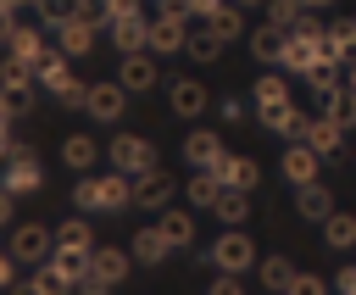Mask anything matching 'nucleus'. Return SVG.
I'll return each mask as SVG.
<instances>
[{
	"mask_svg": "<svg viewBox=\"0 0 356 295\" xmlns=\"http://www.w3.org/2000/svg\"><path fill=\"white\" fill-rule=\"evenodd\" d=\"M217 56H222V39H217L211 28H195V33H189V61L206 67V61H217Z\"/></svg>",
	"mask_w": 356,
	"mask_h": 295,
	"instance_id": "35",
	"label": "nucleus"
},
{
	"mask_svg": "<svg viewBox=\"0 0 356 295\" xmlns=\"http://www.w3.org/2000/svg\"><path fill=\"white\" fill-rule=\"evenodd\" d=\"M323 239H328L334 250H350V245H356V212H334V217L323 223Z\"/></svg>",
	"mask_w": 356,
	"mask_h": 295,
	"instance_id": "30",
	"label": "nucleus"
},
{
	"mask_svg": "<svg viewBox=\"0 0 356 295\" xmlns=\"http://www.w3.org/2000/svg\"><path fill=\"white\" fill-rule=\"evenodd\" d=\"M228 195V184H222V173H189V206H206V212H217V200Z\"/></svg>",
	"mask_w": 356,
	"mask_h": 295,
	"instance_id": "23",
	"label": "nucleus"
},
{
	"mask_svg": "<svg viewBox=\"0 0 356 295\" xmlns=\"http://www.w3.org/2000/svg\"><path fill=\"white\" fill-rule=\"evenodd\" d=\"M39 184H44V173H39V156L22 145V150H17V156L0 167V189H6V195H28V189H39Z\"/></svg>",
	"mask_w": 356,
	"mask_h": 295,
	"instance_id": "6",
	"label": "nucleus"
},
{
	"mask_svg": "<svg viewBox=\"0 0 356 295\" xmlns=\"http://www.w3.org/2000/svg\"><path fill=\"white\" fill-rule=\"evenodd\" d=\"M295 212H300V217H312V223H328L339 206H334L328 184H306V189H295Z\"/></svg>",
	"mask_w": 356,
	"mask_h": 295,
	"instance_id": "17",
	"label": "nucleus"
},
{
	"mask_svg": "<svg viewBox=\"0 0 356 295\" xmlns=\"http://www.w3.org/2000/svg\"><path fill=\"white\" fill-rule=\"evenodd\" d=\"M56 250H89V223L83 217H67L61 228H56ZM95 256V250H89Z\"/></svg>",
	"mask_w": 356,
	"mask_h": 295,
	"instance_id": "34",
	"label": "nucleus"
},
{
	"mask_svg": "<svg viewBox=\"0 0 356 295\" xmlns=\"http://www.w3.org/2000/svg\"><path fill=\"white\" fill-rule=\"evenodd\" d=\"M217 173H222V184H228V189H239V195H250V189L261 184V167H256L250 156H228Z\"/></svg>",
	"mask_w": 356,
	"mask_h": 295,
	"instance_id": "22",
	"label": "nucleus"
},
{
	"mask_svg": "<svg viewBox=\"0 0 356 295\" xmlns=\"http://www.w3.org/2000/svg\"><path fill=\"white\" fill-rule=\"evenodd\" d=\"M345 89H356V61H350V67H345Z\"/></svg>",
	"mask_w": 356,
	"mask_h": 295,
	"instance_id": "51",
	"label": "nucleus"
},
{
	"mask_svg": "<svg viewBox=\"0 0 356 295\" xmlns=\"http://www.w3.org/2000/svg\"><path fill=\"white\" fill-rule=\"evenodd\" d=\"M317 39H323V33H289L278 67H284V72H300V78H306L312 67H323V61H317Z\"/></svg>",
	"mask_w": 356,
	"mask_h": 295,
	"instance_id": "13",
	"label": "nucleus"
},
{
	"mask_svg": "<svg viewBox=\"0 0 356 295\" xmlns=\"http://www.w3.org/2000/svg\"><path fill=\"white\" fill-rule=\"evenodd\" d=\"M44 267H56V273H61V278L78 289V284H83V273H89V250H56Z\"/></svg>",
	"mask_w": 356,
	"mask_h": 295,
	"instance_id": "29",
	"label": "nucleus"
},
{
	"mask_svg": "<svg viewBox=\"0 0 356 295\" xmlns=\"http://www.w3.org/2000/svg\"><path fill=\"white\" fill-rule=\"evenodd\" d=\"M117 83H122L128 95H145L150 83H161V78H156V56H150V50L122 56V61H117Z\"/></svg>",
	"mask_w": 356,
	"mask_h": 295,
	"instance_id": "10",
	"label": "nucleus"
},
{
	"mask_svg": "<svg viewBox=\"0 0 356 295\" xmlns=\"http://www.w3.org/2000/svg\"><path fill=\"white\" fill-rule=\"evenodd\" d=\"M44 50H50L44 28H28V22H22V28L11 33V45H6V56H22L28 67H39V61H44Z\"/></svg>",
	"mask_w": 356,
	"mask_h": 295,
	"instance_id": "18",
	"label": "nucleus"
},
{
	"mask_svg": "<svg viewBox=\"0 0 356 295\" xmlns=\"http://www.w3.org/2000/svg\"><path fill=\"white\" fill-rule=\"evenodd\" d=\"M72 6H78V22H89V28L111 22V0H72Z\"/></svg>",
	"mask_w": 356,
	"mask_h": 295,
	"instance_id": "38",
	"label": "nucleus"
},
{
	"mask_svg": "<svg viewBox=\"0 0 356 295\" xmlns=\"http://www.w3.org/2000/svg\"><path fill=\"white\" fill-rule=\"evenodd\" d=\"M306 145H312L317 156H334V150L345 145V128H339V122H328V117H317V122H312V134H306Z\"/></svg>",
	"mask_w": 356,
	"mask_h": 295,
	"instance_id": "28",
	"label": "nucleus"
},
{
	"mask_svg": "<svg viewBox=\"0 0 356 295\" xmlns=\"http://www.w3.org/2000/svg\"><path fill=\"white\" fill-rule=\"evenodd\" d=\"M189 17H172V11H161V17H150V56H178V50H189Z\"/></svg>",
	"mask_w": 356,
	"mask_h": 295,
	"instance_id": "5",
	"label": "nucleus"
},
{
	"mask_svg": "<svg viewBox=\"0 0 356 295\" xmlns=\"http://www.w3.org/2000/svg\"><path fill=\"white\" fill-rule=\"evenodd\" d=\"M128 200H134V178H122V173H95V178L72 184V206L78 212H122Z\"/></svg>",
	"mask_w": 356,
	"mask_h": 295,
	"instance_id": "1",
	"label": "nucleus"
},
{
	"mask_svg": "<svg viewBox=\"0 0 356 295\" xmlns=\"http://www.w3.org/2000/svg\"><path fill=\"white\" fill-rule=\"evenodd\" d=\"M206 295H245V289H239V278H234V273H217Z\"/></svg>",
	"mask_w": 356,
	"mask_h": 295,
	"instance_id": "42",
	"label": "nucleus"
},
{
	"mask_svg": "<svg viewBox=\"0 0 356 295\" xmlns=\"http://www.w3.org/2000/svg\"><path fill=\"white\" fill-rule=\"evenodd\" d=\"M0 95H6L11 117H28V111H33V83H28V89H0Z\"/></svg>",
	"mask_w": 356,
	"mask_h": 295,
	"instance_id": "40",
	"label": "nucleus"
},
{
	"mask_svg": "<svg viewBox=\"0 0 356 295\" xmlns=\"http://www.w3.org/2000/svg\"><path fill=\"white\" fill-rule=\"evenodd\" d=\"M167 106H172V117H200V111L211 106V95H206L200 78H178V83L167 89Z\"/></svg>",
	"mask_w": 356,
	"mask_h": 295,
	"instance_id": "12",
	"label": "nucleus"
},
{
	"mask_svg": "<svg viewBox=\"0 0 356 295\" xmlns=\"http://www.w3.org/2000/svg\"><path fill=\"white\" fill-rule=\"evenodd\" d=\"M184 161H189L195 173H217L228 156H222V139H217L211 128H195V134L184 139Z\"/></svg>",
	"mask_w": 356,
	"mask_h": 295,
	"instance_id": "8",
	"label": "nucleus"
},
{
	"mask_svg": "<svg viewBox=\"0 0 356 295\" xmlns=\"http://www.w3.org/2000/svg\"><path fill=\"white\" fill-rule=\"evenodd\" d=\"M11 200H17V195H6V189H0V228H6V223H11V212H17Z\"/></svg>",
	"mask_w": 356,
	"mask_h": 295,
	"instance_id": "49",
	"label": "nucleus"
},
{
	"mask_svg": "<svg viewBox=\"0 0 356 295\" xmlns=\"http://www.w3.org/2000/svg\"><path fill=\"white\" fill-rule=\"evenodd\" d=\"M111 167L122 178H145V173H156V145L139 139V134H117L111 139Z\"/></svg>",
	"mask_w": 356,
	"mask_h": 295,
	"instance_id": "3",
	"label": "nucleus"
},
{
	"mask_svg": "<svg viewBox=\"0 0 356 295\" xmlns=\"http://www.w3.org/2000/svg\"><path fill=\"white\" fill-rule=\"evenodd\" d=\"M156 228H161V234H167V245H178V250L195 239V217H189V212H178V206H167V212L156 217Z\"/></svg>",
	"mask_w": 356,
	"mask_h": 295,
	"instance_id": "26",
	"label": "nucleus"
},
{
	"mask_svg": "<svg viewBox=\"0 0 356 295\" xmlns=\"http://www.w3.org/2000/svg\"><path fill=\"white\" fill-rule=\"evenodd\" d=\"M95 156H100V145H95L89 134H67V139H61V161H67L72 173H83V178H89Z\"/></svg>",
	"mask_w": 356,
	"mask_h": 295,
	"instance_id": "21",
	"label": "nucleus"
},
{
	"mask_svg": "<svg viewBox=\"0 0 356 295\" xmlns=\"http://www.w3.org/2000/svg\"><path fill=\"white\" fill-rule=\"evenodd\" d=\"M289 295H328V284H323L317 273H295V284H289Z\"/></svg>",
	"mask_w": 356,
	"mask_h": 295,
	"instance_id": "41",
	"label": "nucleus"
},
{
	"mask_svg": "<svg viewBox=\"0 0 356 295\" xmlns=\"http://www.w3.org/2000/svg\"><path fill=\"white\" fill-rule=\"evenodd\" d=\"M56 50H61V56H89V50H95V28L78 22V17L61 22V28H56Z\"/></svg>",
	"mask_w": 356,
	"mask_h": 295,
	"instance_id": "19",
	"label": "nucleus"
},
{
	"mask_svg": "<svg viewBox=\"0 0 356 295\" xmlns=\"http://www.w3.org/2000/svg\"><path fill=\"white\" fill-rule=\"evenodd\" d=\"M11 256H17V262H39V267H44V262L56 256V234H50L44 223H17V228H11Z\"/></svg>",
	"mask_w": 356,
	"mask_h": 295,
	"instance_id": "4",
	"label": "nucleus"
},
{
	"mask_svg": "<svg viewBox=\"0 0 356 295\" xmlns=\"http://www.w3.org/2000/svg\"><path fill=\"white\" fill-rule=\"evenodd\" d=\"M17 150H22V139H17V134H11V128H0V167H6V161H11V156H17Z\"/></svg>",
	"mask_w": 356,
	"mask_h": 295,
	"instance_id": "45",
	"label": "nucleus"
},
{
	"mask_svg": "<svg viewBox=\"0 0 356 295\" xmlns=\"http://www.w3.org/2000/svg\"><path fill=\"white\" fill-rule=\"evenodd\" d=\"M306 6H312V11H317V6H334V0H306Z\"/></svg>",
	"mask_w": 356,
	"mask_h": 295,
	"instance_id": "53",
	"label": "nucleus"
},
{
	"mask_svg": "<svg viewBox=\"0 0 356 295\" xmlns=\"http://www.w3.org/2000/svg\"><path fill=\"white\" fill-rule=\"evenodd\" d=\"M33 78H39V83H44L50 95H61V89L72 83V67H67V56H61V50L50 45V50H44V61L33 67Z\"/></svg>",
	"mask_w": 356,
	"mask_h": 295,
	"instance_id": "20",
	"label": "nucleus"
},
{
	"mask_svg": "<svg viewBox=\"0 0 356 295\" xmlns=\"http://www.w3.org/2000/svg\"><path fill=\"white\" fill-rule=\"evenodd\" d=\"M106 33H111V45H117L122 56H139V50H150V17H145V11H139V17H117Z\"/></svg>",
	"mask_w": 356,
	"mask_h": 295,
	"instance_id": "9",
	"label": "nucleus"
},
{
	"mask_svg": "<svg viewBox=\"0 0 356 295\" xmlns=\"http://www.w3.org/2000/svg\"><path fill=\"white\" fill-rule=\"evenodd\" d=\"M122 106H128V89H122L117 78H111V83H89V106H83V111H89L95 122H117Z\"/></svg>",
	"mask_w": 356,
	"mask_h": 295,
	"instance_id": "11",
	"label": "nucleus"
},
{
	"mask_svg": "<svg viewBox=\"0 0 356 295\" xmlns=\"http://www.w3.org/2000/svg\"><path fill=\"white\" fill-rule=\"evenodd\" d=\"M245 117V100H234V95H222V122H239Z\"/></svg>",
	"mask_w": 356,
	"mask_h": 295,
	"instance_id": "48",
	"label": "nucleus"
},
{
	"mask_svg": "<svg viewBox=\"0 0 356 295\" xmlns=\"http://www.w3.org/2000/svg\"><path fill=\"white\" fill-rule=\"evenodd\" d=\"M33 284H39L44 295H72V284H67V278H61L56 267H39V273H33Z\"/></svg>",
	"mask_w": 356,
	"mask_h": 295,
	"instance_id": "39",
	"label": "nucleus"
},
{
	"mask_svg": "<svg viewBox=\"0 0 356 295\" xmlns=\"http://www.w3.org/2000/svg\"><path fill=\"white\" fill-rule=\"evenodd\" d=\"M167 250H172V245H167V234H161V228H156V223H150V228H139V234H134V256H139V262H145V267H161V262H167Z\"/></svg>",
	"mask_w": 356,
	"mask_h": 295,
	"instance_id": "25",
	"label": "nucleus"
},
{
	"mask_svg": "<svg viewBox=\"0 0 356 295\" xmlns=\"http://www.w3.org/2000/svg\"><path fill=\"white\" fill-rule=\"evenodd\" d=\"M323 117L339 122V128H356V89H339V95L323 106Z\"/></svg>",
	"mask_w": 356,
	"mask_h": 295,
	"instance_id": "36",
	"label": "nucleus"
},
{
	"mask_svg": "<svg viewBox=\"0 0 356 295\" xmlns=\"http://www.w3.org/2000/svg\"><path fill=\"white\" fill-rule=\"evenodd\" d=\"M206 256H211V267H217V273H234V278H239L245 267H256V239H250L245 228H222V234L211 239V250H206Z\"/></svg>",
	"mask_w": 356,
	"mask_h": 295,
	"instance_id": "2",
	"label": "nucleus"
},
{
	"mask_svg": "<svg viewBox=\"0 0 356 295\" xmlns=\"http://www.w3.org/2000/svg\"><path fill=\"white\" fill-rule=\"evenodd\" d=\"M334 284H339V295H356V262H345V267H339V278H334Z\"/></svg>",
	"mask_w": 356,
	"mask_h": 295,
	"instance_id": "47",
	"label": "nucleus"
},
{
	"mask_svg": "<svg viewBox=\"0 0 356 295\" xmlns=\"http://www.w3.org/2000/svg\"><path fill=\"white\" fill-rule=\"evenodd\" d=\"M167 200H172V184H167L161 167L145 173V178H134V206H145V212H167Z\"/></svg>",
	"mask_w": 356,
	"mask_h": 295,
	"instance_id": "16",
	"label": "nucleus"
},
{
	"mask_svg": "<svg viewBox=\"0 0 356 295\" xmlns=\"http://www.w3.org/2000/svg\"><path fill=\"white\" fill-rule=\"evenodd\" d=\"M206 28H211V33H217V39L228 45V39H239V33H245V11H239V6L228 0V6H222V11H217V17L206 22Z\"/></svg>",
	"mask_w": 356,
	"mask_h": 295,
	"instance_id": "32",
	"label": "nucleus"
},
{
	"mask_svg": "<svg viewBox=\"0 0 356 295\" xmlns=\"http://www.w3.org/2000/svg\"><path fill=\"white\" fill-rule=\"evenodd\" d=\"M245 217H250V195H239V189H228V195L217 200V223H222V228H239Z\"/></svg>",
	"mask_w": 356,
	"mask_h": 295,
	"instance_id": "33",
	"label": "nucleus"
},
{
	"mask_svg": "<svg viewBox=\"0 0 356 295\" xmlns=\"http://www.w3.org/2000/svg\"><path fill=\"white\" fill-rule=\"evenodd\" d=\"M33 11H39V22H44L50 33H56L61 22H72V17H78V6H72V0H39Z\"/></svg>",
	"mask_w": 356,
	"mask_h": 295,
	"instance_id": "37",
	"label": "nucleus"
},
{
	"mask_svg": "<svg viewBox=\"0 0 356 295\" xmlns=\"http://www.w3.org/2000/svg\"><path fill=\"white\" fill-rule=\"evenodd\" d=\"M256 273H261V284H267V289L289 295V284H295V273H300V267H295L289 256H267V262H256Z\"/></svg>",
	"mask_w": 356,
	"mask_h": 295,
	"instance_id": "27",
	"label": "nucleus"
},
{
	"mask_svg": "<svg viewBox=\"0 0 356 295\" xmlns=\"http://www.w3.org/2000/svg\"><path fill=\"white\" fill-rule=\"evenodd\" d=\"M28 83H39L33 67H28L22 56H6V50H0V89H28Z\"/></svg>",
	"mask_w": 356,
	"mask_h": 295,
	"instance_id": "31",
	"label": "nucleus"
},
{
	"mask_svg": "<svg viewBox=\"0 0 356 295\" xmlns=\"http://www.w3.org/2000/svg\"><path fill=\"white\" fill-rule=\"evenodd\" d=\"M317 161H323V156H317L312 145H289L278 167H284V178H289L295 189H306V184H317Z\"/></svg>",
	"mask_w": 356,
	"mask_h": 295,
	"instance_id": "14",
	"label": "nucleus"
},
{
	"mask_svg": "<svg viewBox=\"0 0 356 295\" xmlns=\"http://www.w3.org/2000/svg\"><path fill=\"white\" fill-rule=\"evenodd\" d=\"M17 28H22V22H17V11H6V6H0V50L11 45V33H17Z\"/></svg>",
	"mask_w": 356,
	"mask_h": 295,
	"instance_id": "44",
	"label": "nucleus"
},
{
	"mask_svg": "<svg viewBox=\"0 0 356 295\" xmlns=\"http://www.w3.org/2000/svg\"><path fill=\"white\" fill-rule=\"evenodd\" d=\"M284 45H289V33H284V28H273V22L250 28V56H256L261 67H278V61H284Z\"/></svg>",
	"mask_w": 356,
	"mask_h": 295,
	"instance_id": "15",
	"label": "nucleus"
},
{
	"mask_svg": "<svg viewBox=\"0 0 356 295\" xmlns=\"http://www.w3.org/2000/svg\"><path fill=\"white\" fill-rule=\"evenodd\" d=\"M128 250H117V245H95V256H89V273H100L106 284H117V278H128Z\"/></svg>",
	"mask_w": 356,
	"mask_h": 295,
	"instance_id": "24",
	"label": "nucleus"
},
{
	"mask_svg": "<svg viewBox=\"0 0 356 295\" xmlns=\"http://www.w3.org/2000/svg\"><path fill=\"white\" fill-rule=\"evenodd\" d=\"M234 6H239V11H245V6H267V0H234Z\"/></svg>",
	"mask_w": 356,
	"mask_h": 295,
	"instance_id": "52",
	"label": "nucleus"
},
{
	"mask_svg": "<svg viewBox=\"0 0 356 295\" xmlns=\"http://www.w3.org/2000/svg\"><path fill=\"white\" fill-rule=\"evenodd\" d=\"M78 295H111V284H106L100 273H83V284H78Z\"/></svg>",
	"mask_w": 356,
	"mask_h": 295,
	"instance_id": "43",
	"label": "nucleus"
},
{
	"mask_svg": "<svg viewBox=\"0 0 356 295\" xmlns=\"http://www.w3.org/2000/svg\"><path fill=\"white\" fill-rule=\"evenodd\" d=\"M11 295H44V289H39V284H33V278H28V284H17V289H11Z\"/></svg>",
	"mask_w": 356,
	"mask_h": 295,
	"instance_id": "50",
	"label": "nucleus"
},
{
	"mask_svg": "<svg viewBox=\"0 0 356 295\" xmlns=\"http://www.w3.org/2000/svg\"><path fill=\"white\" fill-rule=\"evenodd\" d=\"M250 100H256L261 122L278 117V111H289V78H284V72H261V78L250 83Z\"/></svg>",
	"mask_w": 356,
	"mask_h": 295,
	"instance_id": "7",
	"label": "nucleus"
},
{
	"mask_svg": "<svg viewBox=\"0 0 356 295\" xmlns=\"http://www.w3.org/2000/svg\"><path fill=\"white\" fill-rule=\"evenodd\" d=\"M11 284H17V256L0 250V289H11Z\"/></svg>",
	"mask_w": 356,
	"mask_h": 295,
	"instance_id": "46",
	"label": "nucleus"
}]
</instances>
